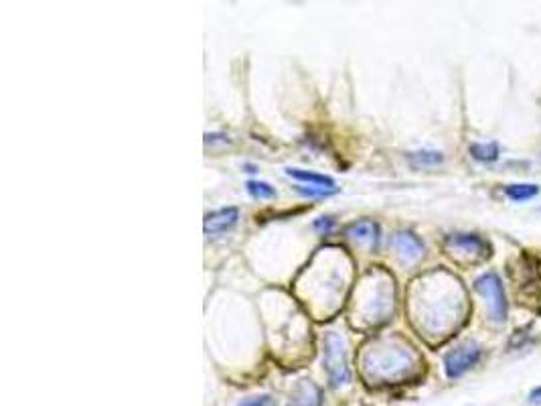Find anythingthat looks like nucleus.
I'll return each instance as SVG.
<instances>
[{
	"label": "nucleus",
	"mask_w": 541,
	"mask_h": 406,
	"mask_svg": "<svg viewBox=\"0 0 541 406\" xmlns=\"http://www.w3.org/2000/svg\"><path fill=\"white\" fill-rule=\"evenodd\" d=\"M416 358L412 349L408 347H397V345H379L367 351L363 366L365 374L371 380L379 382H395L401 380L414 370Z\"/></svg>",
	"instance_id": "f257e3e1"
},
{
	"label": "nucleus",
	"mask_w": 541,
	"mask_h": 406,
	"mask_svg": "<svg viewBox=\"0 0 541 406\" xmlns=\"http://www.w3.org/2000/svg\"><path fill=\"white\" fill-rule=\"evenodd\" d=\"M323 364L329 376V382L332 386L347 384L351 380V370L347 364V349H345V340L339 333H327L325 338V356Z\"/></svg>",
	"instance_id": "f03ea898"
},
{
	"label": "nucleus",
	"mask_w": 541,
	"mask_h": 406,
	"mask_svg": "<svg viewBox=\"0 0 541 406\" xmlns=\"http://www.w3.org/2000/svg\"><path fill=\"white\" fill-rule=\"evenodd\" d=\"M475 290L484 299L488 317L495 323H503L507 319V299H505L503 282L499 279V275L493 273V270L481 275L475 281Z\"/></svg>",
	"instance_id": "7ed1b4c3"
},
{
	"label": "nucleus",
	"mask_w": 541,
	"mask_h": 406,
	"mask_svg": "<svg viewBox=\"0 0 541 406\" xmlns=\"http://www.w3.org/2000/svg\"><path fill=\"white\" fill-rule=\"evenodd\" d=\"M481 345L475 342H466V344L456 345L454 349H450L444 356V370L448 378H460L462 374H466L479 360H481Z\"/></svg>",
	"instance_id": "20e7f679"
},
{
	"label": "nucleus",
	"mask_w": 541,
	"mask_h": 406,
	"mask_svg": "<svg viewBox=\"0 0 541 406\" xmlns=\"http://www.w3.org/2000/svg\"><path fill=\"white\" fill-rule=\"evenodd\" d=\"M446 248L462 252V254H468V256H473L475 260H484V258L491 254L488 244L482 240L481 236H477V234H450V236L446 238Z\"/></svg>",
	"instance_id": "39448f33"
},
{
	"label": "nucleus",
	"mask_w": 541,
	"mask_h": 406,
	"mask_svg": "<svg viewBox=\"0 0 541 406\" xmlns=\"http://www.w3.org/2000/svg\"><path fill=\"white\" fill-rule=\"evenodd\" d=\"M391 246L395 248V252L406 260V262H416L424 256V242L416 234L412 232H395L391 236Z\"/></svg>",
	"instance_id": "423d86ee"
},
{
	"label": "nucleus",
	"mask_w": 541,
	"mask_h": 406,
	"mask_svg": "<svg viewBox=\"0 0 541 406\" xmlns=\"http://www.w3.org/2000/svg\"><path fill=\"white\" fill-rule=\"evenodd\" d=\"M321 403H323L321 388L310 380H301L290 394L288 406H321Z\"/></svg>",
	"instance_id": "0eeeda50"
},
{
	"label": "nucleus",
	"mask_w": 541,
	"mask_h": 406,
	"mask_svg": "<svg viewBox=\"0 0 541 406\" xmlns=\"http://www.w3.org/2000/svg\"><path fill=\"white\" fill-rule=\"evenodd\" d=\"M240 218V212L236 207H223L209 214L205 218V234L207 236H215L221 232H227L231 225H236V221Z\"/></svg>",
	"instance_id": "6e6552de"
},
{
	"label": "nucleus",
	"mask_w": 541,
	"mask_h": 406,
	"mask_svg": "<svg viewBox=\"0 0 541 406\" xmlns=\"http://www.w3.org/2000/svg\"><path fill=\"white\" fill-rule=\"evenodd\" d=\"M345 234L355 240V242H361V244H369V246H377L379 242V225L371 219H361V221H355L351 223Z\"/></svg>",
	"instance_id": "1a4fd4ad"
},
{
	"label": "nucleus",
	"mask_w": 541,
	"mask_h": 406,
	"mask_svg": "<svg viewBox=\"0 0 541 406\" xmlns=\"http://www.w3.org/2000/svg\"><path fill=\"white\" fill-rule=\"evenodd\" d=\"M286 175L301 181V183H308L310 187H323L329 189V191H336L334 187V181H332L329 175H321V173H312V171H304V169H286Z\"/></svg>",
	"instance_id": "9d476101"
},
{
	"label": "nucleus",
	"mask_w": 541,
	"mask_h": 406,
	"mask_svg": "<svg viewBox=\"0 0 541 406\" xmlns=\"http://www.w3.org/2000/svg\"><path fill=\"white\" fill-rule=\"evenodd\" d=\"M538 193H540V187L533 183H513L505 187V195L513 201H527V199H533Z\"/></svg>",
	"instance_id": "9b49d317"
},
{
	"label": "nucleus",
	"mask_w": 541,
	"mask_h": 406,
	"mask_svg": "<svg viewBox=\"0 0 541 406\" xmlns=\"http://www.w3.org/2000/svg\"><path fill=\"white\" fill-rule=\"evenodd\" d=\"M471 155L481 163H495L499 158V145L497 142H475V145H471Z\"/></svg>",
	"instance_id": "f8f14e48"
},
{
	"label": "nucleus",
	"mask_w": 541,
	"mask_h": 406,
	"mask_svg": "<svg viewBox=\"0 0 541 406\" xmlns=\"http://www.w3.org/2000/svg\"><path fill=\"white\" fill-rule=\"evenodd\" d=\"M408 158L418 167H434L444 160V155L438 151H414V153H408Z\"/></svg>",
	"instance_id": "ddd939ff"
},
{
	"label": "nucleus",
	"mask_w": 541,
	"mask_h": 406,
	"mask_svg": "<svg viewBox=\"0 0 541 406\" xmlns=\"http://www.w3.org/2000/svg\"><path fill=\"white\" fill-rule=\"evenodd\" d=\"M245 187L249 191V195H254L256 199H272V197H276L274 187L268 185V183H264V181H249Z\"/></svg>",
	"instance_id": "4468645a"
},
{
	"label": "nucleus",
	"mask_w": 541,
	"mask_h": 406,
	"mask_svg": "<svg viewBox=\"0 0 541 406\" xmlns=\"http://www.w3.org/2000/svg\"><path fill=\"white\" fill-rule=\"evenodd\" d=\"M298 193L302 195H306V197H327V195H332V193H336V191H329V189H323V187H304V185H298L296 187Z\"/></svg>",
	"instance_id": "2eb2a0df"
},
{
	"label": "nucleus",
	"mask_w": 541,
	"mask_h": 406,
	"mask_svg": "<svg viewBox=\"0 0 541 406\" xmlns=\"http://www.w3.org/2000/svg\"><path fill=\"white\" fill-rule=\"evenodd\" d=\"M238 406H276L274 398L268 396V394H262V396H251L247 400H243Z\"/></svg>",
	"instance_id": "dca6fc26"
},
{
	"label": "nucleus",
	"mask_w": 541,
	"mask_h": 406,
	"mask_svg": "<svg viewBox=\"0 0 541 406\" xmlns=\"http://www.w3.org/2000/svg\"><path fill=\"white\" fill-rule=\"evenodd\" d=\"M332 225H334V219L329 218V216H327V218H319L316 221H314V230H319V232H325V234H327V232H331Z\"/></svg>",
	"instance_id": "f3484780"
},
{
	"label": "nucleus",
	"mask_w": 541,
	"mask_h": 406,
	"mask_svg": "<svg viewBox=\"0 0 541 406\" xmlns=\"http://www.w3.org/2000/svg\"><path fill=\"white\" fill-rule=\"evenodd\" d=\"M529 403H531V405H540L541 403V386L540 388H535V390L529 394Z\"/></svg>",
	"instance_id": "a211bd4d"
}]
</instances>
